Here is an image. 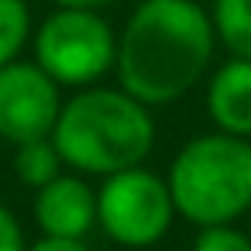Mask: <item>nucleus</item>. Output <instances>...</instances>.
I'll return each mask as SVG.
<instances>
[{
    "label": "nucleus",
    "mask_w": 251,
    "mask_h": 251,
    "mask_svg": "<svg viewBox=\"0 0 251 251\" xmlns=\"http://www.w3.org/2000/svg\"><path fill=\"white\" fill-rule=\"evenodd\" d=\"M62 114L59 83L38 62H11L0 69V138L14 148L52 138Z\"/></svg>",
    "instance_id": "obj_6"
},
{
    "label": "nucleus",
    "mask_w": 251,
    "mask_h": 251,
    "mask_svg": "<svg viewBox=\"0 0 251 251\" xmlns=\"http://www.w3.org/2000/svg\"><path fill=\"white\" fill-rule=\"evenodd\" d=\"M62 165L66 162H62V155H59V148H55L52 138L25 141L14 151V172H18V179L28 182V186H35V189H42L52 179H59L62 176Z\"/></svg>",
    "instance_id": "obj_9"
},
{
    "label": "nucleus",
    "mask_w": 251,
    "mask_h": 251,
    "mask_svg": "<svg viewBox=\"0 0 251 251\" xmlns=\"http://www.w3.org/2000/svg\"><path fill=\"white\" fill-rule=\"evenodd\" d=\"M59 7H79V11H100L103 4H110V0H55Z\"/></svg>",
    "instance_id": "obj_15"
},
{
    "label": "nucleus",
    "mask_w": 251,
    "mask_h": 251,
    "mask_svg": "<svg viewBox=\"0 0 251 251\" xmlns=\"http://www.w3.org/2000/svg\"><path fill=\"white\" fill-rule=\"evenodd\" d=\"M35 62L59 86H93L117 66V38L97 11L59 7L35 35Z\"/></svg>",
    "instance_id": "obj_4"
},
{
    "label": "nucleus",
    "mask_w": 251,
    "mask_h": 251,
    "mask_svg": "<svg viewBox=\"0 0 251 251\" xmlns=\"http://www.w3.org/2000/svg\"><path fill=\"white\" fill-rule=\"evenodd\" d=\"M213 18L196 0H141L117 38V79L145 107L179 100L210 66Z\"/></svg>",
    "instance_id": "obj_1"
},
{
    "label": "nucleus",
    "mask_w": 251,
    "mask_h": 251,
    "mask_svg": "<svg viewBox=\"0 0 251 251\" xmlns=\"http://www.w3.org/2000/svg\"><path fill=\"white\" fill-rule=\"evenodd\" d=\"M193 251H251V237L237 230L234 224H217V227H200Z\"/></svg>",
    "instance_id": "obj_12"
},
{
    "label": "nucleus",
    "mask_w": 251,
    "mask_h": 251,
    "mask_svg": "<svg viewBox=\"0 0 251 251\" xmlns=\"http://www.w3.org/2000/svg\"><path fill=\"white\" fill-rule=\"evenodd\" d=\"M206 114L224 134H234V138L251 134V59L234 55L210 76Z\"/></svg>",
    "instance_id": "obj_8"
},
{
    "label": "nucleus",
    "mask_w": 251,
    "mask_h": 251,
    "mask_svg": "<svg viewBox=\"0 0 251 251\" xmlns=\"http://www.w3.org/2000/svg\"><path fill=\"white\" fill-rule=\"evenodd\" d=\"M176 213L196 227L237 220L251 206V141L234 134H200L169 165Z\"/></svg>",
    "instance_id": "obj_3"
},
{
    "label": "nucleus",
    "mask_w": 251,
    "mask_h": 251,
    "mask_svg": "<svg viewBox=\"0 0 251 251\" xmlns=\"http://www.w3.org/2000/svg\"><path fill=\"white\" fill-rule=\"evenodd\" d=\"M35 220L45 237L83 241L97 224V193L79 176H59L38 189Z\"/></svg>",
    "instance_id": "obj_7"
},
{
    "label": "nucleus",
    "mask_w": 251,
    "mask_h": 251,
    "mask_svg": "<svg viewBox=\"0 0 251 251\" xmlns=\"http://www.w3.org/2000/svg\"><path fill=\"white\" fill-rule=\"evenodd\" d=\"M0 251H28L25 248V230L4 203H0Z\"/></svg>",
    "instance_id": "obj_13"
},
{
    "label": "nucleus",
    "mask_w": 251,
    "mask_h": 251,
    "mask_svg": "<svg viewBox=\"0 0 251 251\" xmlns=\"http://www.w3.org/2000/svg\"><path fill=\"white\" fill-rule=\"evenodd\" d=\"M52 141L66 165L107 179L148 158L155 145V121L127 90L86 86L62 103Z\"/></svg>",
    "instance_id": "obj_2"
},
{
    "label": "nucleus",
    "mask_w": 251,
    "mask_h": 251,
    "mask_svg": "<svg viewBox=\"0 0 251 251\" xmlns=\"http://www.w3.org/2000/svg\"><path fill=\"white\" fill-rule=\"evenodd\" d=\"M172 217L176 203L169 182L145 165L114 172L97 189V224L124 248H148L162 241L172 227Z\"/></svg>",
    "instance_id": "obj_5"
},
{
    "label": "nucleus",
    "mask_w": 251,
    "mask_h": 251,
    "mask_svg": "<svg viewBox=\"0 0 251 251\" xmlns=\"http://www.w3.org/2000/svg\"><path fill=\"white\" fill-rule=\"evenodd\" d=\"M210 18L224 49L237 59H251V0H217Z\"/></svg>",
    "instance_id": "obj_10"
},
{
    "label": "nucleus",
    "mask_w": 251,
    "mask_h": 251,
    "mask_svg": "<svg viewBox=\"0 0 251 251\" xmlns=\"http://www.w3.org/2000/svg\"><path fill=\"white\" fill-rule=\"evenodd\" d=\"M28 251H90V248L83 241H69V237H42Z\"/></svg>",
    "instance_id": "obj_14"
},
{
    "label": "nucleus",
    "mask_w": 251,
    "mask_h": 251,
    "mask_svg": "<svg viewBox=\"0 0 251 251\" xmlns=\"http://www.w3.org/2000/svg\"><path fill=\"white\" fill-rule=\"evenodd\" d=\"M31 38V14L25 0H0V69L18 62Z\"/></svg>",
    "instance_id": "obj_11"
}]
</instances>
